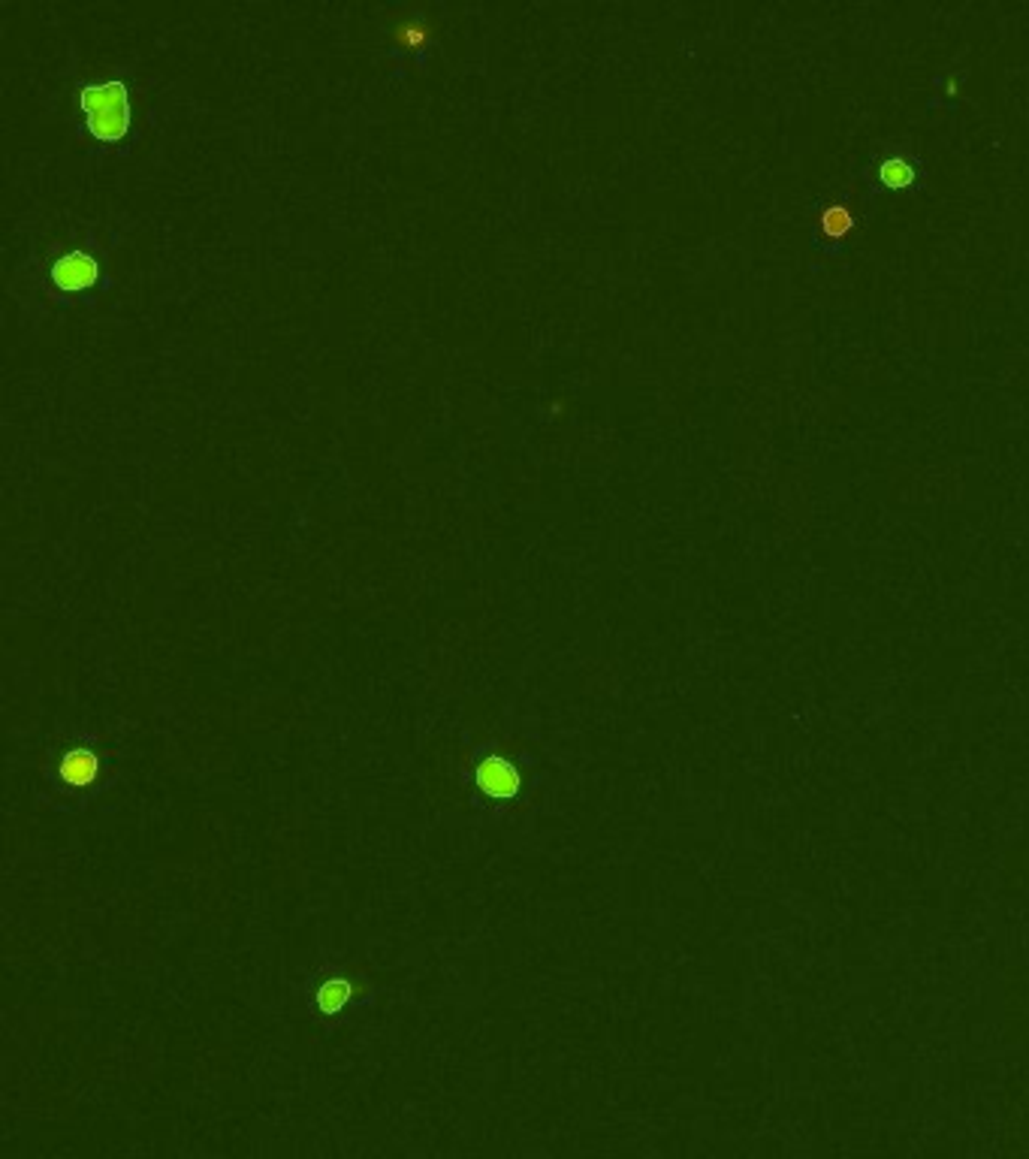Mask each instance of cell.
Listing matches in <instances>:
<instances>
[{
	"mask_svg": "<svg viewBox=\"0 0 1029 1159\" xmlns=\"http://www.w3.org/2000/svg\"><path fill=\"white\" fill-rule=\"evenodd\" d=\"M82 112L97 139L115 142L130 127V103L127 88L121 82H103L82 91Z\"/></svg>",
	"mask_w": 1029,
	"mask_h": 1159,
	"instance_id": "1",
	"label": "cell"
},
{
	"mask_svg": "<svg viewBox=\"0 0 1029 1159\" xmlns=\"http://www.w3.org/2000/svg\"><path fill=\"white\" fill-rule=\"evenodd\" d=\"M354 997V984L348 978H326L317 993H314V1009L323 1015V1018H335L341 1009H345Z\"/></svg>",
	"mask_w": 1029,
	"mask_h": 1159,
	"instance_id": "5",
	"label": "cell"
},
{
	"mask_svg": "<svg viewBox=\"0 0 1029 1159\" xmlns=\"http://www.w3.org/2000/svg\"><path fill=\"white\" fill-rule=\"evenodd\" d=\"M879 179H882V185H888V188H909L912 179H915V170L909 167L906 160L891 157V160H885L882 167H879Z\"/></svg>",
	"mask_w": 1029,
	"mask_h": 1159,
	"instance_id": "6",
	"label": "cell"
},
{
	"mask_svg": "<svg viewBox=\"0 0 1029 1159\" xmlns=\"http://www.w3.org/2000/svg\"><path fill=\"white\" fill-rule=\"evenodd\" d=\"M474 779H477V788L489 797V800H513L520 794V770L510 758L504 755H486L477 770H474Z\"/></svg>",
	"mask_w": 1029,
	"mask_h": 1159,
	"instance_id": "2",
	"label": "cell"
},
{
	"mask_svg": "<svg viewBox=\"0 0 1029 1159\" xmlns=\"http://www.w3.org/2000/svg\"><path fill=\"white\" fill-rule=\"evenodd\" d=\"M100 773V758L91 749H70L61 758V779L73 788L91 785Z\"/></svg>",
	"mask_w": 1029,
	"mask_h": 1159,
	"instance_id": "4",
	"label": "cell"
},
{
	"mask_svg": "<svg viewBox=\"0 0 1029 1159\" xmlns=\"http://www.w3.org/2000/svg\"><path fill=\"white\" fill-rule=\"evenodd\" d=\"M423 40H426V31H423V28H417V25L402 28V43H405V46H420Z\"/></svg>",
	"mask_w": 1029,
	"mask_h": 1159,
	"instance_id": "8",
	"label": "cell"
},
{
	"mask_svg": "<svg viewBox=\"0 0 1029 1159\" xmlns=\"http://www.w3.org/2000/svg\"><path fill=\"white\" fill-rule=\"evenodd\" d=\"M94 278H97V260L88 257V254H82V251L64 254V257L52 266V281H55V287H61V290H85Z\"/></svg>",
	"mask_w": 1029,
	"mask_h": 1159,
	"instance_id": "3",
	"label": "cell"
},
{
	"mask_svg": "<svg viewBox=\"0 0 1029 1159\" xmlns=\"http://www.w3.org/2000/svg\"><path fill=\"white\" fill-rule=\"evenodd\" d=\"M824 233L827 236H833V239H839V236H845L848 230H851V212L845 209V206H833V209H827L824 212Z\"/></svg>",
	"mask_w": 1029,
	"mask_h": 1159,
	"instance_id": "7",
	"label": "cell"
}]
</instances>
